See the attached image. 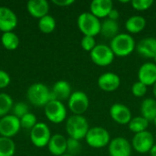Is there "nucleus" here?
I'll return each mask as SVG.
<instances>
[{"label":"nucleus","instance_id":"f257e3e1","mask_svg":"<svg viewBox=\"0 0 156 156\" xmlns=\"http://www.w3.org/2000/svg\"><path fill=\"white\" fill-rule=\"evenodd\" d=\"M110 48L113 54L117 57H127L131 55L136 48L134 38L128 33H119L111 40Z\"/></svg>","mask_w":156,"mask_h":156},{"label":"nucleus","instance_id":"f03ea898","mask_svg":"<svg viewBox=\"0 0 156 156\" xmlns=\"http://www.w3.org/2000/svg\"><path fill=\"white\" fill-rule=\"evenodd\" d=\"M89 130V122L83 115H71L67 119L66 132L69 138L81 141L85 139Z\"/></svg>","mask_w":156,"mask_h":156},{"label":"nucleus","instance_id":"7ed1b4c3","mask_svg":"<svg viewBox=\"0 0 156 156\" xmlns=\"http://www.w3.org/2000/svg\"><path fill=\"white\" fill-rule=\"evenodd\" d=\"M27 98L28 101L37 107H45L52 101L51 90L43 83H34L30 85L27 90Z\"/></svg>","mask_w":156,"mask_h":156},{"label":"nucleus","instance_id":"20e7f679","mask_svg":"<svg viewBox=\"0 0 156 156\" xmlns=\"http://www.w3.org/2000/svg\"><path fill=\"white\" fill-rule=\"evenodd\" d=\"M101 20L90 12L81 13L77 20V25L83 36L96 37L101 32Z\"/></svg>","mask_w":156,"mask_h":156},{"label":"nucleus","instance_id":"39448f33","mask_svg":"<svg viewBox=\"0 0 156 156\" xmlns=\"http://www.w3.org/2000/svg\"><path fill=\"white\" fill-rule=\"evenodd\" d=\"M111 140V135L108 130L99 126L90 128L85 136L86 144L94 149H102L105 146H108Z\"/></svg>","mask_w":156,"mask_h":156},{"label":"nucleus","instance_id":"423d86ee","mask_svg":"<svg viewBox=\"0 0 156 156\" xmlns=\"http://www.w3.org/2000/svg\"><path fill=\"white\" fill-rule=\"evenodd\" d=\"M92 62L99 67H107L111 65L115 58L110 46L104 44H97L92 51L90 52Z\"/></svg>","mask_w":156,"mask_h":156},{"label":"nucleus","instance_id":"0eeeda50","mask_svg":"<svg viewBox=\"0 0 156 156\" xmlns=\"http://www.w3.org/2000/svg\"><path fill=\"white\" fill-rule=\"evenodd\" d=\"M68 106L73 115H83L90 107L89 97L81 90L73 91L68 100Z\"/></svg>","mask_w":156,"mask_h":156},{"label":"nucleus","instance_id":"6e6552de","mask_svg":"<svg viewBox=\"0 0 156 156\" xmlns=\"http://www.w3.org/2000/svg\"><path fill=\"white\" fill-rule=\"evenodd\" d=\"M44 112L47 119L53 123H61L67 118V109L63 102L56 100L50 101L45 107Z\"/></svg>","mask_w":156,"mask_h":156},{"label":"nucleus","instance_id":"1a4fd4ad","mask_svg":"<svg viewBox=\"0 0 156 156\" xmlns=\"http://www.w3.org/2000/svg\"><path fill=\"white\" fill-rule=\"evenodd\" d=\"M154 137L149 131H144L133 135L132 139V147L138 154H148L154 145Z\"/></svg>","mask_w":156,"mask_h":156},{"label":"nucleus","instance_id":"9d476101","mask_svg":"<svg viewBox=\"0 0 156 156\" xmlns=\"http://www.w3.org/2000/svg\"><path fill=\"white\" fill-rule=\"evenodd\" d=\"M51 136L52 135L49 127L44 122H37L30 131L31 143L37 148L48 146Z\"/></svg>","mask_w":156,"mask_h":156},{"label":"nucleus","instance_id":"9b49d317","mask_svg":"<svg viewBox=\"0 0 156 156\" xmlns=\"http://www.w3.org/2000/svg\"><path fill=\"white\" fill-rule=\"evenodd\" d=\"M21 128L20 120L12 114H7L0 119V135L12 138L18 133Z\"/></svg>","mask_w":156,"mask_h":156},{"label":"nucleus","instance_id":"f8f14e48","mask_svg":"<svg viewBox=\"0 0 156 156\" xmlns=\"http://www.w3.org/2000/svg\"><path fill=\"white\" fill-rule=\"evenodd\" d=\"M133 147L131 143L124 137H115L108 145L110 156H131Z\"/></svg>","mask_w":156,"mask_h":156},{"label":"nucleus","instance_id":"ddd939ff","mask_svg":"<svg viewBox=\"0 0 156 156\" xmlns=\"http://www.w3.org/2000/svg\"><path fill=\"white\" fill-rule=\"evenodd\" d=\"M110 116L113 122L121 125H128L132 120V112L122 103H114L110 108Z\"/></svg>","mask_w":156,"mask_h":156},{"label":"nucleus","instance_id":"4468645a","mask_svg":"<svg viewBox=\"0 0 156 156\" xmlns=\"http://www.w3.org/2000/svg\"><path fill=\"white\" fill-rule=\"evenodd\" d=\"M97 84L101 90L106 92H112L120 88L121 78L118 74L108 71L99 77Z\"/></svg>","mask_w":156,"mask_h":156},{"label":"nucleus","instance_id":"2eb2a0df","mask_svg":"<svg viewBox=\"0 0 156 156\" xmlns=\"http://www.w3.org/2000/svg\"><path fill=\"white\" fill-rule=\"evenodd\" d=\"M138 81L145 84L147 87L154 86L156 83V64L154 62L144 63L138 70Z\"/></svg>","mask_w":156,"mask_h":156},{"label":"nucleus","instance_id":"dca6fc26","mask_svg":"<svg viewBox=\"0 0 156 156\" xmlns=\"http://www.w3.org/2000/svg\"><path fill=\"white\" fill-rule=\"evenodd\" d=\"M17 25V16L13 10L0 6V30L3 33L13 31Z\"/></svg>","mask_w":156,"mask_h":156},{"label":"nucleus","instance_id":"f3484780","mask_svg":"<svg viewBox=\"0 0 156 156\" xmlns=\"http://www.w3.org/2000/svg\"><path fill=\"white\" fill-rule=\"evenodd\" d=\"M135 49L142 57L154 59L156 57V38L153 37L143 38L136 44Z\"/></svg>","mask_w":156,"mask_h":156},{"label":"nucleus","instance_id":"a211bd4d","mask_svg":"<svg viewBox=\"0 0 156 156\" xmlns=\"http://www.w3.org/2000/svg\"><path fill=\"white\" fill-rule=\"evenodd\" d=\"M112 8L113 3L112 0H93L90 5V12L99 19H105Z\"/></svg>","mask_w":156,"mask_h":156},{"label":"nucleus","instance_id":"6ab92c4d","mask_svg":"<svg viewBox=\"0 0 156 156\" xmlns=\"http://www.w3.org/2000/svg\"><path fill=\"white\" fill-rule=\"evenodd\" d=\"M47 147L52 155H64L67 153V138L62 134H54L51 136Z\"/></svg>","mask_w":156,"mask_h":156},{"label":"nucleus","instance_id":"aec40b11","mask_svg":"<svg viewBox=\"0 0 156 156\" xmlns=\"http://www.w3.org/2000/svg\"><path fill=\"white\" fill-rule=\"evenodd\" d=\"M27 9L31 16L40 19L48 15L49 4L47 0H30L27 4Z\"/></svg>","mask_w":156,"mask_h":156},{"label":"nucleus","instance_id":"412c9836","mask_svg":"<svg viewBox=\"0 0 156 156\" xmlns=\"http://www.w3.org/2000/svg\"><path fill=\"white\" fill-rule=\"evenodd\" d=\"M71 86L67 80H58L51 89V95L52 100L63 101L69 100L71 95Z\"/></svg>","mask_w":156,"mask_h":156},{"label":"nucleus","instance_id":"4be33fe9","mask_svg":"<svg viewBox=\"0 0 156 156\" xmlns=\"http://www.w3.org/2000/svg\"><path fill=\"white\" fill-rule=\"evenodd\" d=\"M146 27V20L142 16H132L125 22V28L131 34H138Z\"/></svg>","mask_w":156,"mask_h":156},{"label":"nucleus","instance_id":"5701e85b","mask_svg":"<svg viewBox=\"0 0 156 156\" xmlns=\"http://www.w3.org/2000/svg\"><path fill=\"white\" fill-rule=\"evenodd\" d=\"M100 34L109 39H112L119 34V24L117 21L105 18L101 24V32Z\"/></svg>","mask_w":156,"mask_h":156},{"label":"nucleus","instance_id":"b1692460","mask_svg":"<svg viewBox=\"0 0 156 156\" xmlns=\"http://www.w3.org/2000/svg\"><path fill=\"white\" fill-rule=\"evenodd\" d=\"M141 113L148 122H153L156 117V100L154 98L144 99L141 104Z\"/></svg>","mask_w":156,"mask_h":156},{"label":"nucleus","instance_id":"393cba45","mask_svg":"<svg viewBox=\"0 0 156 156\" xmlns=\"http://www.w3.org/2000/svg\"><path fill=\"white\" fill-rule=\"evenodd\" d=\"M1 43L3 47L7 50H15L18 48L20 40L16 33L13 31L3 33L1 37Z\"/></svg>","mask_w":156,"mask_h":156},{"label":"nucleus","instance_id":"a878e982","mask_svg":"<svg viewBox=\"0 0 156 156\" xmlns=\"http://www.w3.org/2000/svg\"><path fill=\"white\" fill-rule=\"evenodd\" d=\"M149 122H148L142 115L136 116L134 118H132V120L130 121V122L128 124V128L134 134L140 133L142 132L147 131V128L149 126Z\"/></svg>","mask_w":156,"mask_h":156},{"label":"nucleus","instance_id":"bb28decb","mask_svg":"<svg viewBox=\"0 0 156 156\" xmlns=\"http://www.w3.org/2000/svg\"><path fill=\"white\" fill-rule=\"evenodd\" d=\"M16 144L11 138L0 136V156H14Z\"/></svg>","mask_w":156,"mask_h":156},{"label":"nucleus","instance_id":"cd10ccee","mask_svg":"<svg viewBox=\"0 0 156 156\" xmlns=\"http://www.w3.org/2000/svg\"><path fill=\"white\" fill-rule=\"evenodd\" d=\"M38 28L41 32L45 34L52 33L56 28V20L55 18L50 16L47 15L38 20Z\"/></svg>","mask_w":156,"mask_h":156},{"label":"nucleus","instance_id":"c85d7f7f","mask_svg":"<svg viewBox=\"0 0 156 156\" xmlns=\"http://www.w3.org/2000/svg\"><path fill=\"white\" fill-rule=\"evenodd\" d=\"M14 105L13 100L10 95L5 92H0V117L7 115V113L12 110Z\"/></svg>","mask_w":156,"mask_h":156},{"label":"nucleus","instance_id":"c756f323","mask_svg":"<svg viewBox=\"0 0 156 156\" xmlns=\"http://www.w3.org/2000/svg\"><path fill=\"white\" fill-rule=\"evenodd\" d=\"M20 120V125L22 128L27 129V130H32L34 126L37 123V117L34 113L28 112L26 115H24Z\"/></svg>","mask_w":156,"mask_h":156},{"label":"nucleus","instance_id":"7c9ffc66","mask_svg":"<svg viewBox=\"0 0 156 156\" xmlns=\"http://www.w3.org/2000/svg\"><path fill=\"white\" fill-rule=\"evenodd\" d=\"M131 90H132V93L134 97L143 98L146 95V93L148 91V87L140 81H136L133 84Z\"/></svg>","mask_w":156,"mask_h":156},{"label":"nucleus","instance_id":"2f4dec72","mask_svg":"<svg viewBox=\"0 0 156 156\" xmlns=\"http://www.w3.org/2000/svg\"><path fill=\"white\" fill-rule=\"evenodd\" d=\"M12 115L16 116L18 119H21L24 115L28 113V106L25 102H16L13 105Z\"/></svg>","mask_w":156,"mask_h":156},{"label":"nucleus","instance_id":"473e14b6","mask_svg":"<svg viewBox=\"0 0 156 156\" xmlns=\"http://www.w3.org/2000/svg\"><path fill=\"white\" fill-rule=\"evenodd\" d=\"M132 7L136 11H145L152 7L154 5L153 0H132Z\"/></svg>","mask_w":156,"mask_h":156},{"label":"nucleus","instance_id":"72a5a7b5","mask_svg":"<svg viewBox=\"0 0 156 156\" xmlns=\"http://www.w3.org/2000/svg\"><path fill=\"white\" fill-rule=\"evenodd\" d=\"M80 141L72 139V138H68L67 139V153L69 155L74 156L75 154H79L80 151Z\"/></svg>","mask_w":156,"mask_h":156},{"label":"nucleus","instance_id":"f704fd0d","mask_svg":"<svg viewBox=\"0 0 156 156\" xmlns=\"http://www.w3.org/2000/svg\"><path fill=\"white\" fill-rule=\"evenodd\" d=\"M80 46L81 48L88 52H90L93 50V48L97 46L96 39L94 37L90 36H83V37L80 40Z\"/></svg>","mask_w":156,"mask_h":156},{"label":"nucleus","instance_id":"c9c22d12","mask_svg":"<svg viewBox=\"0 0 156 156\" xmlns=\"http://www.w3.org/2000/svg\"><path fill=\"white\" fill-rule=\"evenodd\" d=\"M10 81H11V79H10L9 74L5 70L0 69V89L6 88L9 85Z\"/></svg>","mask_w":156,"mask_h":156},{"label":"nucleus","instance_id":"e433bc0d","mask_svg":"<svg viewBox=\"0 0 156 156\" xmlns=\"http://www.w3.org/2000/svg\"><path fill=\"white\" fill-rule=\"evenodd\" d=\"M52 3L58 6L66 7V6H69L70 5L74 4L75 1L74 0H52Z\"/></svg>","mask_w":156,"mask_h":156},{"label":"nucleus","instance_id":"4c0bfd02","mask_svg":"<svg viewBox=\"0 0 156 156\" xmlns=\"http://www.w3.org/2000/svg\"><path fill=\"white\" fill-rule=\"evenodd\" d=\"M107 18L111 19V20H113V21H118V19L120 18V12H119L117 9L112 8V9L111 10V12L109 13Z\"/></svg>","mask_w":156,"mask_h":156},{"label":"nucleus","instance_id":"58836bf2","mask_svg":"<svg viewBox=\"0 0 156 156\" xmlns=\"http://www.w3.org/2000/svg\"><path fill=\"white\" fill-rule=\"evenodd\" d=\"M150 155L151 156H156V144H154V145L152 147V149L149 152Z\"/></svg>","mask_w":156,"mask_h":156},{"label":"nucleus","instance_id":"ea45409f","mask_svg":"<svg viewBox=\"0 0 156 156\" xmlns=\"http://www.w3.org/2000/svg\"><path fill=\"white\" fill-rule=\"evenodd\" d=\"M153 94L154 96V99L156 100V83L153 86Z\"/></svg>","mask_w":156,"mask_h":156},{"label":"nucleus","instance_id":"a19ab883","mask_svg":"<svg viewBox=\"0 0 156 156\" xmlns=\"http://www.w3.org/2000/svg\"><path fill=\"white\" fill-rule=\"evenodd\" d=\"M153 122H154V126H155V127H156V117H155V118H154V120L153 121Z\"/></svg>","mask_w":156,"mask_h":156},{"label":"nucleus","instance_id":"79ce46f5","mask_svg":"<svg viewBox=\"0 0 156 156\" xmlns=\"http://www.w3.org/2000/svg\"><path fill=\"white\" fill-rule=\"evenodd\" d=\"M61 156H72V155H69V154H64V155H61Z\"/></svg>","mask_w":156,"mask_h":156},{"label":"nucleus","instance_id":"37998d69","mask_svg":"<svg viewBox=\"0 0 156 156\" xmlns=\"http://www.w3.org/2000/svg\"><path fill=\"white\" fill-rule=\"evenodd\" d=\"M154 63H155V64H156V57H155V58H154Z\"/></svg>","mask_w":156,"mask_h":156}]
</instances>
